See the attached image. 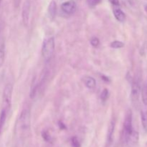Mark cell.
Instances as JSON below:
<instances>
[{
	"mask_svg": "<svg viewBox=\"0 0 147 147\" xmlns=\"http://www.w3.org/2000/svg\"><path fill=\"white\" fill-rule=\"evenodd\" d=\"M132 112L129 110L126 114L121 133V141L124 145L133 146L139 142V134L134 129Z\"/></svg>",
	"mask_w": 147,
	"mask_h": 147,
	"instance_id": "obj_1",
	"label": "cell"
},
{
	"mask_svg": "<svg viewBox=\"0 0 147 147\" xmlns=\"http://www.w3.org/2000/svg\"><path fill=\"white\" fill-rule=\"evenodd\" d=\"M31 114L29 109H24L20 113L17 121V130L21 135H27L30 131Z\"/></svg>",
	"mask_w": 147,
	"mask_h": 147,
	"instance_id": "obj_2",
	"label": "cell"
},
{
	"mask_svg": "<svg viewBox=\"0 0 147 147\" xmlns=\"http://www.w3.org/2000/svg\"><path fill=\"white\" fill-rule=\"evenodd\" d=\"M55 48V42L53 37L46 38L42 46V55L46 63H48L53 57Z\"/></svg>",
	"mask_w": 147,
	"mask_h": 147,
	"instance_id": "obj_3",
	"label": "cell"
},
{
	"mask_svg": "<svg viewBox=\"0 0 147 147\" xmlns=\"http://www.w3.org/2000/svg\"><path fill=\"white\" fill-rule=\"evenodd\" d=\"M13 86L11 83H8L5 86L3 91L2 96V106L3 109L8 113L10 110L11 103V98H12Z\"/></svg>",
	"mask_w": 147,
	"mask_h": 147,
	"instance_id": "obj_4",
	"label": "cell"
},
{
	"mask_svg": "<svg viewBox=\"0 0 147 147\" xmlns=\"http://www.w3.org/2000/svg\"><path fill=\"white\" fill-rule=\"evenodd\" d=\"M141 81L139 77L136 76L134 79L133 83L131 86V97L132 103L134 106H136L139 101V95L141 93Z\"/></svg>",
	"mask_w": 147,
	"mask_h": 147,
	"instance_id": "obj_5",
	"label": "cell"
},
{
	"mask_svg": "<svg viewBox=\"0 0 147 147\" xmlns=\"http://www.w3.org/2000/svg\"><path fill=\"white\" fill-rule=\"evenodd\" d=\"M30 11H31L30 0H25V1L23 4L22 10V19L23 24L25 27L28 25L30 17Z\"/></svg>",
	"mask_w": 147,
	"mask_h": 147,
	"instance_id": "obj_6",
	"label": "cell"
},
{
	"mask_svg": "<svg viewBox=\"0 0 147 147\" xmlns=\"http://www.w3.org/2000/svg\"><path fill=\"white\" fill-rule=\"evenodd\" d=\"M76 8H77V5H76V1H73V0L65 1L63 4H62L61 5L62 11L65 14H68V15L73 14L76 11Z\"/></svg>",
	"mask_w": 147,
	"mask_h": 147,
	"instance_id": "obj_7",
	"label": "cell"
},
{
	"mask_svg": "<svg viewBox=\"0 0 147 147\" xmlns=\"http://www.w3.org/2000/svg\"><path fill=\"white\" fill-rule=\"evenodd\" d=\"M115 128H116V120L113 119L110 122L109 129H108L107 132V139H106V146L109 147L111 145L113 142V134H114Z\"/></svg>",
	"mask_w": 147,
	"mask_h": 147,
	"instance_id": "obj_8",
	"label": "cell"
},
{
	"mask_svg": "<svg viewBox=\"0 0 147 147\" xmlns=\"http://www.w3.org/2000/svg\"><path fill=\"white\" fill-rule=\"evenodd\" d=\"M113 13L115 18L120 22H123L126 20V14L121 9L120 7H113Z\"/></svg>",
	"mask_w": 147,
	"mask_h": 147,
	"instance_id": "obj_9",
	"label": "cell"
},
{
	"mask_svg": "<svg viewBox=\"0 0 147 147\" xmlns=\"http://www.w3.org/2000/svg\"><path fill=\"white\" fill-rule=\"evenodd\" d=\"M5 59V40L2 35H0V67L3 65Z\"/></svg>",
	"mask_w": 147,
	"mask_h": 147,
	"instance_id": "obj_10",
	"label": "cell"
},
{
	"mask_svg": "<svg viewBox=\"0 0 147 147\" xmlns=\"http://www.w3.org/2000/svg\"><path fill=\"white\" fill-rule=\"evenodd\" d=\"M83 81L85 86L90 90H93L96 87V81L94 78L90 76H85L83 78Z\"/></svg>",
	"mask_w": 147,
	"mask_h": 147,
	"instance_id": "obj_11",
	"label": "cell"
},
{
	"mask_svg": "<svg viewBox=\"0 0 147 147\" xmlns=\"http://www.w3.org/2000/svg\"><path fill=\"white\" fill-rule=\"evenodd\" d=\"M57 12V5L55 1H52L50 3L48 7V15L51 20H53L56 15Z\"/></svg>",
	"mask_w": 147,
	"mask_h": 147,
	"instance_id": "obj_12",
	"label": "cell"
},
{
	"mask_svg": "<svg viewBox=\"0 0 147 147\" xmlns=\"http://www.w3.org/2000/svg\"><path fill=\"white\" fill-rule=\"evenodd\" d=\"M141 121H142V127L144 132L147 133V110L142 109L141 111Z\"/></svg>",
	"mask_w": 147,
	"mask_h": 147,
	"instance_id": "obj_13",
	"label": "cell"
},
{
	"mask_svg": "<svg viewBox=\"0 0 147 147\" xmlns=\"http://www.w3.org/2000/svg\"><path fill=\"white\" fill-rule=\"evenodd\" d=\"M7 112L4 109H2L1 113H0V134L2 132L3 128H4V124H5L6 119H7Z\"/></svg>",
	"mask_w": 147,
	"mask_h": 147,
	"instance_id": "obj_14",
	"label": "cell"
},
{
	"mask_svg": "<svg viewBox=\"0 0 147 147\" xmlns=\"http://www.w3.org/2000/svg\"><path fill=\"white\" fill-rule=\"evenodd\" d=\"M141 93L143 103L145 106H147V83H145L141 88Z\"/></svg>",
	"mask_w": 147,
	"mask_h": 147,
	"instance_id": "obj_15",
	"label": "cell"
},
{
	"mask_svg": "<svg viewBox=\"0 0 147 147\" xmlns=\"http://www.w3.org/2000/svg\"><path fill=\"white\" fill-rule=\"evenodd\" d=\"M110 46L112 47V48L119 49V48H122V47H124V43L122 42H121V41L116 40V41L112 42L111 43Z\"/></svg>",
	"mask_w": 147,
	"mask_h": 147,
	"instance_id": "obj_16",
	"label": "cell"
},
{
	"mask_svg": "<svg viewBox=\"0 0 147 147\" xmlns=\"http://www.w3.org/2000/svg\"><path fill=\"white\" fill-rule=\"evenodd\" d=\"M109 90L106 88H105L104 90L101 92V93H100V99H101L102 101L103 102L106 101V100L109 98Z\"/></svg>",
	"mask_w": 147,
	"mask_h": 147,
	"instance_id": "obj_17",
	"label": "cell"
},
{
	"mask_svg": "<svg viewBox=\"0 0 147 147\" xmlns=\"http://www.w3.org/2000/svg\"><path fill=\"white\" fill-rule=\"evenodd\" d=\"M90 45H91L93 47H97L98 46L100 45V40H99V39L98 38V37H93L90 39Z\"/></svg>",
	"mask_w": 147,
	"mask_h": 147,
	"instance_id": "obj_18",
	"label": "cell"
},
{
	"mask_svg": "<svg viewBox=\"0 0 147 147\" xmlns=\"http://www.w3.org/2000/svg\"><path fill=\"white\" fill-rule=\"evenodd\" d=\"M71 145L73 147H80V142H79V140L78 139V138L76 136H74L71 139Z\"/></svg>",
	"mask_w": 147,
	"mask_h": 147,
	"instance_id": "obj_19",
	"label": "cell"
},
{
	"mask_svg": "<svg viewBox=\"0 0 147 147\" xmlns=\"http://www.w3.org/2000/svg\"><path fill=\"white\" fill-rule=\"evenodd\" d=\"M101 1L102 0H86L88 4L91 7H93L95 6L98 5V4H100Z\"/></svg>",
	"mask_w": 147,
	"mask_h": 147,
	"instance_id": "obj_20",
	"label": "cell"
},
{
	"mask_svg": "<svg viewBox=\"0 0 147 147\" xmlns=\"http://www.w3.org/2000/svg\"><path fill=\"white\" fill-rule=\"evenodd\" d=\"M42 136L43 139H44L46 142H50V141L51 140V136H50V135L49 134L48 132L46 131H44L42 132Z\"/></svg>",
	"mask_w": 147,
	"mask_h": 147,
	"instance_id": "obj_21",
	"label": "cell"
},
{
	"mask_svg": "<svg viewBox=\"0 0 147 147\" xmlns=\"http://www.w3.org/2000/svg\"><path fill=\"white\" fill-rule=\"evenodd\" d=\"M109 1L113 7H120L119 0H109Z\"/></svg>",
	"mask_w": 147,
	"mask_h": 147,
	"instance_id": "obj_22",
	"label": "cell"
},
{
	"mask_svg": "<svg viewBox=\"0 0 147 147\" xmlns=\"http://www.w3.org/2000/svg\"><path fill=\"white\" fill-rule=\"evenodd\" d=\"M59 126H60V129H66V126H65L64 124H63V122H59Z\"/></svg>",
	"mask_w": 147,
	"mask_h": 147,
	"instance_id": "obj_23",
	"label": "cell"
},
{
	"mask_svg": "<svg viewBox=\"0 0 147 147\" xmlns=\"http://www.w3.org/2000/svg\"><path fill=\"white\" fill-rule=\"evenodd\" d=\"M145 10H146V11L147 12V4L146 6H145Z\"/></svg>",
	"mask_w": 147,
	"mask_h": 147,
	"instance_id": "obj_24",
	"label": "cell"
},
{
	"mask_svg": "<svg viewBox=\"0 0 147 147\" xmlns=\"http://www.w3.org/2000/svg\"><path fill=\"white\" fill-rule=\"evenodd\" d=\"M0 3H1V0H0Z\"/></svg>",
	"mask_w": 147,
	"mask_h": 147,
	"instance_id": "obj_25",
	"label": "cell"
}]
</instances>
